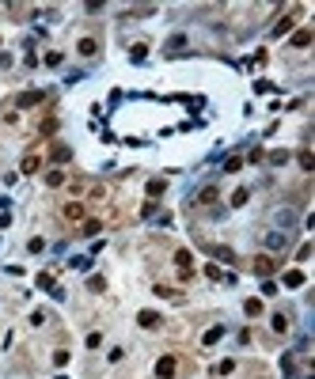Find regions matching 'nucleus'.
Masks as SVG:
<instances>
[{
	"label": "nucleus",
	"mask_w": 315,
	"mask_h": 379,
	"mask_svg": "<svg viewBox=\"0 0 315 379\" xmlns=\"http://www.w3.org/2000/svg\"><path fill=\"white\" fill-rule=\"evenodd\" d=\"M251 265H255V273L262 281H270L273 269H277V258H273V254H255V262H251Z\"/></svg>",
	"instance_id": "1"
},
{
	"label": "nucleus",
	"mask_w": 315,
	"mask_h": 379,
	"mask_svg": "<svg viewBox=\"0 0 315 379\" xmlns=\"http://www.w3.org/2000/svg\"><path fill=\"white\" fill-rule=\"evenodd\" d=\"M312 30L308 27H300V30H292V38H289V46H292V49H308V46H312Z\"/></svg>",
	"instance_id": "2"
},
{
	"label": "nucleus",
	"mask_w": 315,
	"mask_h": 379,
	"mask_svg": "<svg viewBox=\"0 0 315 379\" xmlns=\"http://www.w3.org/2000/svg\"><path fill=\"white\" fill-rule=\"evenodd\" d=\"M175 265H179L183 277H190V269H194V254H190V250H175Z\"/></svg>",
	"instance_id": "3"
},
{
	"label": "nucleus",
	"mask_w": 315,
	"mask_h": 379,
	"mask_svg": "<svg viewBox=\"0 0 315 379\" xmlns=\"http://www.w3.org/2000/svg\"><path fill=\"white\" fill-rule=\"evenodd\" d=\"M156 379H175V356H159L156 360Z\"/></svg>",
	"instance_id": "4"
},
{
	"label": "nucleus",
	"mask_w": 315,
	"mask_h": 379,
	"mask_svg": "<svg viewBox=\"0 0 315 379\" xmlns=\"http://www.w3.org/2000/svg\"><path fill=\"white\" fill-rule=\"evenodd\" d=\"M38 167H42V156H38V152H27V156H23V163H19V171H23V175H34Z\"/></svg>",
	"instance_id": "5"
},
{
	"label": "nucleus",
	"mask_w": 315,
	"mask_h": 379,
	"mask_svg": "<svg viewBox=\"0 0 315 379\" xmlns=\"http://www.w3.org/2000/svg\"><path fill=\"white\" fill-rule=\"evenodd\" d=\"M61 213H65V220H84V205H80V201H69Z\"/></svg>",
	"instance_id": "6"
},
{
	"label": "nucleus",
	"mask_w": 315,
	"mask_h": 379,
	"mask_svg": "<svg viewBox=\"0 0 315 379\" xmlns=\"http://www.w3.org/2000/svg\"><path fill=\"white\" fill-rule=\"evenodd\" d=\"M137 322H141L144 330H156V326H159V315H156V311H141V315H137Z\"/></svg>",
	"instance_id": "7"
},
{
	"label": "nucleus",
	"mask_w": 315,
	"mask_h": 379,
	"mask_svg": "<svg viewBox=\"0 0 315 379\" xmlns=\"http://www.w3.org/2000/svg\"><path fill=\"white\" fill-rule=\"evenodd\" d=\"M270 326H273V334H285V330H289V315H285V311H277V315L270 319Z\"/></svg>",
	"instance_id": "8"
},
{
	"label": "nucleus",
	"mask_w": 315,
	"mask_h": 379,
	"mask_svg": "<svg viewBox=\"0 0 315 379\" xmlns=\"http://www.w3.org/2000/svg\"><path fill=\"white\" fill-rule=\"evenodd\" d=\"M34 102H42V91H23L15 99V106H34Z\"/></svg>",
	"instance_id": "9"
},
{
	"label": "nucleus",
	"mask_w": 315,
	"mask_h": 379,
	"mask_svg": "<svg viewBox=\"0 0 315 379\" xmlns=\"http://www.w3.org/2000/svg\"><path fill=\"white\" fill-rule=\"evenodd\" d=\"M46 186H65V171H61V167H53V171H46Z\"/></svg>",
	"instance_id": "10"
},
{
	"label": "nucleus",
	"mask_w": 315,
	"mask_h": 379,
	"mask_svg": "<svg viewBox=\"0 0 315 379\" xmlns=\"http://www.w3.org/2000/svg\"><path fill=\"white\" fill-rule=\"evenodd\" d=\"M216 197H220V193H216V186H205V190L198 193V197H194V201H198V205H213Z\"/></svg>",
	"instance_id": "11"
},
{
	"label": "nucleus",
	"mask_w": 315,
	"mask_h": 379,
	"mask_svg": "<svg viewBox=\"0 0 315 379\" xmlns=\"http://www.w3.org/2000/svg\"><path fill=\"white\" fill-rule=\"evenodd\" d=\"M292 23H296V15H285V19H277L273 34H277V38H281V34H289V30H292Z\"/></svg>",
	"instance_id": "12"
},
{
	"label": "nucleus",
	"mask_w": 315,
	"mask_h": 379,
	"mask_svg": "<svg viewBox=\"0 0 315 379\" xmlns=\"http://www.w3.org/2000/svg\"><path fill=\"white\" fill-rule=\"evenodd\" d=\"M220 337H224V326H209V330H205V337H201V341H205V345H216Z\"/></svg>",
	"instance_id": "13"
},
{
	"label": "nucleus",
	"mask_w": 315,
	"mask_h": 379,
	"mask_svg": "<svg viewBox=\"0 0 315 379\" xmlns=\"http://www.w3.org/2000/svg\"><path fill=\"white\" fill-rule=\"evenodd\" d=\"M300 284H304V273L300 269H289L285 273V288H300Z\"/></svg>",
	"instance_id": "14"
},
{
	"label": "nucleus",
	"mask_w": 315,
	"mask_h": 379,
	"mask_svg": "<svg viewBox=\"0 0 315 379\" xmlns=\"http://www.w3.org/2000/svg\"><path fill=\"white\" fill-rule=\"evenodd\" d=\"M76 49H80L84 57H91V53L99 49V42H95V38H80V46H76Z\"/></svg>",
	"instance_id": "15"
},
{
	"label": "nucleus",
	"mask_w": 315,
	"mask_h": 379,
	"mask_svg": "<svg viewBox=\"0 0 315 379\" xmlns=\"http://www.w3.org/2000/svg\"><path fill=\"white\" fill-rule=\"evenodd\" d=\"M296 160H300V167H304V171H315V156L308 152V148H304V152L296 156Z\"/></svg>",
	"instance_id": "16"
},
{
	"label": "nucleus",
	"mask_w": 315,
	"mask_h": 379,
	"mask_svg": "<svg viewBox=\"0 0 315 379\" xmlns=\"http://www.w3.org/2000/svg\"><path fill=\"white\" fill-rule=\"evenodd\" d=\"M69 156H72L69 144H53V160H57V163H69Z\"/></svg>",
	"instance_id": "17"
},
{
	"label": "nucleus",
	"mask_w": 315,
	"mask_h": 379,
	"mask_svg": "<svg viewBox=\"0 0 315 379\" xmlns=\"http://www.w3.org/2000/svg\"><path fill=\"white\" fill-rule=\"evenodd\" d=\"M239 167H243V160H239V156H228V160H224V171H228V175H236Z\"/></svg>",
	"instance_id": "18"
},
{
	"label": "nucleus",
	"mask_w": 315,
	"mask_h": 379,
	"mask_svg": "<svg viewBox=\"0 0 315 379\" xmlns=\"http://www.w3.org/2000/svg\"><path fill=\"white\" fill-rule=\"evenodd\" d=\"M38 288H46V292H53V273H38V281H34Z\"/></svg>",
	"instance_id": "19"
},
{
	"label": "nucleus",
	"mask_w": 315,
	"mask_h": 379,
	"mask_svg": "<svg viewBox=\"0 0 315 379\" xmlns=\"http://www.w3.org/2000/svg\"><path fill=\"white\" fill-rule=\"evenodd\" d=\"M247 315H251V319H258V315H262V300H247Z\"/></svg>",
	"instance_id": "20"
},
{
	"label": "nucleus",
	"mask_w": 315,
	"mask_h": 379,
	"mask_svg": "<svg viewBox=\"0 0 315 379\" xmlns=\"http://www.w3.org/2000/svg\"><path fill=\"white\" fill-rule=\"evenodd\" d=\"M159 193H163V182H159V178H152V182H148V197H152V201H156Z\"/></svg>",
	"instance_id": "21"
},
{
	"label": "nucleus",
	"mask_w": 315,
	"mask_h": 379,
	"mask_svg": "<svg viewBox=\"0 0 315 379\" xmlns=\"http://www.w3.org/2000/svg\"><path fill=\"white\" fill-rule=\"evenodd\" d=\"M144 53H148V46H144V42H137L133 49H129V57H133V61H144Z\"/></svg>",
	"instance_id": "22"
},
{
	"label": "nucleus",
	"mask_w": 315,
	"mask_h": 379,
	"mask_svg": "<svg viewBox=\"0 0 315 379\" xmlns=\"http://www.w3.org/2000/svg\"><path fill=\"white\" fill-rule=\"evenodd\" d=\"M266 243H270V247H285V235H281V232H270V235H266Z\"/></svg>",
	"instance_id": "23"
},
{
	"label": "nucleus",
	"mask_w": 315,
	"mask_h": 379,
	"mask_svg": "<svg viewBox=\"0 0 315 379\" xmlns=\"http://www.w3.org/2000/svg\"><path fill=\"white\" fill-rule=\"evenodd\" d=\"M213 254H216V258H220V262H236V254H232V250H228V247H216V250H213Z\"/></svg>",
	"instance_id": "24"
},
{
	"label": "nucleus",
	"mask_w": 315,
	"mask_h": 379,
	"mask_svg": "<svg viewBox=\"0 0 315 379\" xmlns=\"http://www.w3.org/2000/svg\"><path fill=\"white\" fill-rule=\"evenodd\" d=\"M50 133H57V118H46L42 121V137H50Z\"/></svg>",
	"instance_id": "25"
},
{
	"label": "nucleus",
	"mask_w": 315,
	"mask_h": 379,
	"mask_svg": "<svg viewBox=\"0 0 315 379\" xmlns=\"http://www.w3.org/2000/svg\"><path fill=\"white\" fill-rule=\"evenodd\" d=\"M247 197H251V193H247V190H236V193H232V205H236V209H239V205H247Z\"/></svg>",
	"instance_id": "26"
},
{
	"label": "nucleus",
	"mask_w": 315,
	"mask_h": 379,
	"mask_svg": "<svg viewBox=\"0 0 315 379\" xmlns=\"http://www.w3.org/2000/svg\"><path fill=\"white\" fill-rule=\"evenodd\" d=\"M205 277H209V281H220V277H224V273H220V265H205Z\"/></svg>",
	"instance_id": "27"
},
{
	"label": "nucleus",
	"mask_w": 315,
	"mask_h": 379,
	"mask_svg": "<svg viewBox=\"0 0 315 379\" xmlns=\"http://www.w3.org/2000/svg\"><path fill=\"white\" fill-rule=\"evenodd\" d=\"M232 372H236V364H232V360H220V364H216V376H232Z\"/></svg>",
	"instance_id": "28"
},
{
	"label": "nucleus",
	"mask_w": 315,
	"mask_h": 379,
	"mask_svg": "<svg viewBox=\"0 0 315 379\" xmlns=\"http://www.w3.org/2000/svg\"><path fill=\"white\" fill-rule=\"evenodd\" d=\"M99 228H103L99 220H84V235H95V232H99Z\"/></svg>",
	"instance_id": "29"
},
{
	"label": "nucleus",
	"mask_w": 315,
	"mask_h": 379,
	"mask_svg": "<svg viewBox=\"0 0 315 379\" xmlns=\"http://www.w3.org/2000/svg\"><path fill=\"white\" fill-rule=\"evenodd\" d=\"M53 364H57V368L69 364V349H57V353H53Z\"/></svg>",
	"instance_id": "30"
},
{
	"label": "nucleus",
	"mask_w": 315,
	"mask_h": 379,
	"mask_svg": "<svg viewBox=\"0 0 315 379\" xmlns=\"http://www.w3.org/2000/svg\"><path fill=\"white\" fill-rule=\"evenodd\" d=\"M87 288H91V292H103V288H106V281H103V277H91V281H87Z\"/></svg>",
	"instance_id": "31"
},
{
	"label": "nucleus",
	"mask_w": 315,
	"mask_h": 379,
	"mask_svg": "<svg viewBox=\"0 0 315 379\" xmlns=\"http://www.w3.org/2000/svg\"><path fill=\"white\" fill-rule=\"evenodd\" d=\"M308 258H312V243H304V247H300V254H296V262H308Z\"/></svg>",
	"instance_id": "32"
},
{
	"label": "nucleus",
	"mask_w": 315,
	"mask_h": 379,
	"mask_svg": "<svg viewBox=\"0 0 315 379\" xmlns=\"http://www.w3.org/2000/svg\"><path fill=\"white\" fill-rule=\"evenodd\" d=\"M183 46H186V38H183V34H175L171 42H167V49H183Z\"/></svg>",
	"instance_id": "33"
},
{
	"label": "nucleus",
	"mask_w": 315,
	"mask_h": 379,
	"mask_svg": "<svg viewBox=\"0 0 315 379\" xmlns=\"http://www.w3.org/2000/svg\"><path fill=\"white\" fill-rule=\"evenodd\" d=\"M262 296H277V284L273 281H262Z\"/></svg>",
	"instance_id": "34"
},
{
	"label": "nucleus",
	"mask_w": 315,
	"mask_h": 379,
	"mask_svg": "<svg viewBox=\"0 0 315 379\" xmlns=\"http://www.w3.org/2000/svg\"><path fill=\"white\" fill-rule=\"evenodd\" d=\"M27 250H30V254H38V250H46V243H42V239H30Z\"/></svg>",
	"instance_id": "35"
},
{
	"label": "nucleus",
	"mask_w": 315,
	"mask_h": 379,
	"mask_svg": "<svg viewBox=\"0 0 315 379\" xmlns=\"http://www.w3.org/2000/svg\"><path fill=\"white\" fill-rule=\"evenodd\" d=\"M270 163H289V152H270Z\"/></svg>",
	"instance_id": "36"
}]
</instances>
